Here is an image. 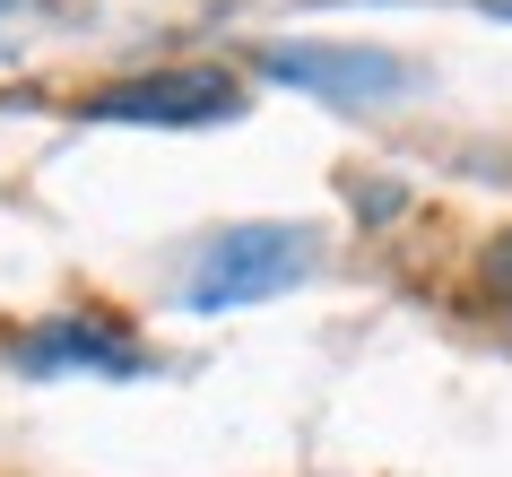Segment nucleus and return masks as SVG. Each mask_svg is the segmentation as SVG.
<instances>
[{"mask_svg": "<svg viewBox=\"0 0 512 477\" xmlns=\"http://www.w3.org/2000/svg\"><path fill=\"white\" fill-rule=\"evenodd\" d=\"M495 18H512V0H495Z\"/></svg>", "mask_w": 512, "mask_h": 477, "instance_id": "nucleus-6", "label": "nucleus"}, {"mask_svg": "<svg viewBox=\"0 0 512 477\" xmlns=\"http://www.w3.org/2000/svg\"><path fill=\"white\" fill-rule=\"evenodd\" d=\"M252 105L226 70H148V79H113L87 96V122H157V131H200V122H235Z\"/></svg>", "mask_w": 512, "mask_h": 477, "instance_id": "nucleus-2", "label": "nucleus"}, {"mask_svg": "<svg viewBox=\"0 0 512 477\" xmlns=\"http://www.w3.org/2000/svg\"><path fill=\"white\" fill-rule=\"evenodd\" d=\"M261 79L330 96V105H382V96L408 87V61L374 53V44H270V53H261Z\"/></svg>", "mask_w": 512, "mask_h": 477, "instance_id": "nucleus-3", "label": "nucleus"}, {"mask_svg": "<svg viewBox=\"0 0 512 477\" xmlns=\"http://www.w3.org/2000/svg\"><path fill=\"white\" fill-rule=\"evenodd\" d=\"M0 18H9V0H0Z\"/></svg>", "mask_w": 512, "mask_h": 477, "instance_id": "nucleus-7", "label": "nucleus"}, {"mask_svg": "<svg viewBox=\"0 0 512 477\" xmlns=\"http://www.w3.org/2000/svg\"><path fill=\"white\" fill-rule=\"evenodd\" d=\"M18 373H148V356L105 321H44L18 339Z\"/></svg>", "mask_w": 512, "mask_h": 477, "instance_id": "nucleus-4", "label": "nucleus"}, {"mask_svg": "<svg viewBox=\"0 0 512 477\" xmlns=\"http://www.w3.org/2000/svg\"><path fill=\"white\" fill-rule=\"evenodd\" d=\"M486 287H495V295H512V235L495 243V252H486Z\"/></svg>", "mask_w": 512, "mask_h": 477, "instance_id": "nucleus-5", "label": "nucleus"}, {"mask_svg": "<svg viewBox=\"0 0 512 477\" xmlns=\"http://www.w3.org/2000/svg\"><path fill=\"white\" fill-rule=\"evenodd\" d=\"M304 226H235V235H217L191 269V304L200 313H235V304H261V295L296 287L304 278Z\"/></svg>", "mask_w": 512, "mask_h": 477, "instance_id": "nucleus-1", "label": "nucleus"}]
</instances>
